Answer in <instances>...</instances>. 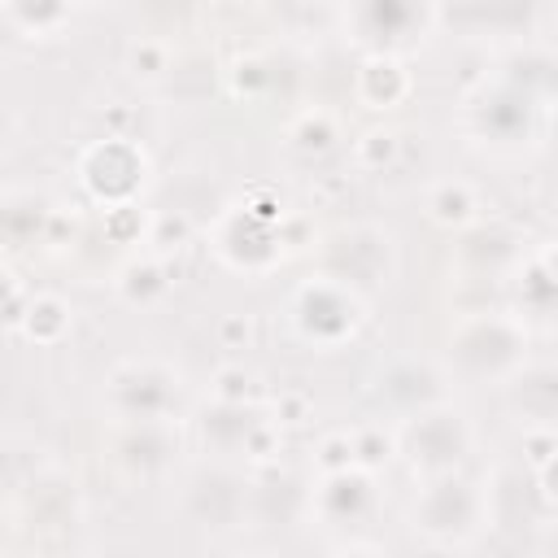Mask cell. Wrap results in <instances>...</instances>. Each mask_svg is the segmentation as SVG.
I'll use <instances>...</instances> for the list:
<instances>
[{
	"mask_svg": "<svg viewBox=\"0 0 558 558\" xmlns=\"http://www.w3.org/2000/svg\"><path fill=\"white\" fill-rule=\"evenodd\" d=\"M527 362L519 314H462L449 331V371L466 384H506Z\"/></svg>",
	"mask_w": 558,
	"mask_h": 558,
	"instance_id": "1",
	"label": "cell"
},
{
	"mask_svg": "<svg viewBox=\"0 0 558 558\" xmlns=\"http://www.w3.org/2000/svg\"><path fill=\"white\" fill-rule=\"evenodd\" d=\"M488 519V501L484 493L462 480L458 471L449 475H427L418 484V497L410 506V527L414 536H423L427 545H445V549H462L471 545V536L484 527Z\"/></svg>",
	"mask_w": 558,
	"mask_h": 558,
	"instance_id": "2",
	"label": "cell"
},
{
	"mask_svg": "<svg viewBox=\"0 0 558 558\" xmlns=\"http://www.w3.org/2000/svg\"><path fill=\"white\" fill-rule=\"evenodd\" d=\"M288 318L292 331L314 344V349H340L344 340H353V331L362 327V292L331 279V275H310L292 301H288Z\"/></svg>",
	"mask_w": 558,
	"mask_h": 558,
	"instance_id": "3",
	"label": "cell"
},
{
	"mask_svg": "<svg viewBox=\"0 0 558 558\" xmlns=\"http://www.w3.org/2000/svg\"><path fill=\"white\" fill-rule=\"evenodd\" d=\"M475 436H471V423L462 410H453L449 401L440 405H427L410 418H401V432H397V449L405 453L410 471L418 480L427 475H449L466 462Z\"/></svg>",
	"mask_w": 558,
	"mask_h": 558,
	"instance_id": "4",
	"label": "cell"
},
{
	"mask_svg": "<svg viewBox=\"0 0 558 558\" xmlns=\"http://www.w3.org/2000/svg\"><path fill=\"white\" fill-rule=\"evenodd\" d=\"M436 22V0H344V26L366 52H405Z\"/></svg>",
	"mask_w": 558,
	"mask_h": 558,
	"instance_id": "5",
	"label": "cell"
},
{
	"mask_svg": "<svg viewBox=\"0 0 558 558\" xmlns=\"http://www.w3.org/2000/svg\"><path fill=\"white\" fill-rule=\"evenodd\" d=\"M466 118H471V131L484 144H493V148H523L541 131V96L519 87V83H510V78H497L493 87H484L466 105Z\"/></svg>",
	"mask_w": 558,
	"mask_h": 558,
	"instance_id": "6",
	"label": "cell"
},
{
	"mask_svg": "<svg viewBox=\"0 0 558 558\" xmlns=\"http://www.w3.org/2000/svg\"><path fill=\"white\" fill-rule=\"evenodd\" d=\"M113 418H174L183 401L179 371L161 362H122L105 384Z\"/></svg>",
	"mask_w": 558,
	"mask_h": 558,
	"instance_id": "7",
	"label": "cell"
},
{
	"mask_svg": "<svg viewBox=\"0 0 558 558\" xmlns=\"http://www.w3.org/2000/svg\"><path fill=\"white\" fill-rule=\"evenodd\" d=\"M253 484L227 462H205L183 480V510L205 532H227L248 519Z\"/></svg>",
	"mask_w": 558,
	"mask_h": 558,
	"instance_id": "8",
	"label": "cell"
},
{
	"mask_svg": "<svg viewBox=\"0 0 558 558\" xmlns=\"http://www.w3.org/2000/svg\"><path fill=\"white\" fill-rule=\"evenodd\" d=\"M392 266H397V248L384 227H344V231L327 235V244H323V275H331L357 292L388 283Z\"/></svg>",
	"mask_w": 558,
	"mask_h": 558,
	"instance_id": "9",
	"label": "cell"
},
{
	"mask_svg": "<svg viewBox=\"0 0 558 558\" xmlns=\"http://www.w3.org/2000/svg\"><path fill=\"white\" fill-rule=\"evenodd\" d=\"M196 432H201V445L214 453V458H266V445H270V423L248 405V401H209L196 418Z\"/></svg>",
	"mask_w": 558,
	"mask_h": 558,
	"instance_id": "10",
	"label": "cell"
},
{
	"mask_svg": "<svg viewBox=\"0 0 558 558\" xmlns=\"http://www.w3.org/2000/svg\"><path fill=\"white\" fill-rule=\"evenodd\" d=\"M78 170H83L87 192L96 201H105L109 209H118V205H131V196L140 192L148 166H144V153L135 144H126L122 135H109V140L87 148Z\"/></svg>",
	"mask_w": 558,
	"mask_h": 558,
	"instance_id": "11",
	"label": "cell"
},
{
	"mask_svg": "<svg viewBox=\"0 0 558 558\" xmlns=\"http://www.w3.org/2000/svg\"><path fill=\"white\" fill-rule=\"evenodd\" d=\"M214 248H218V257H222L227 266L248 270V275H262V270H270V266L283 257V244H279V235H275V222L257 218L248 205H244V209H231V214L218 222Z\"/></svg>",
	"mask_w": 558,
	"mask_h": 558,
	"instance_id": "12",
	"label": "cell"
},
{
	"mask_svg": "<svg viewBox=\"0 0 558 558\" xmlns=\"http://www.w3.org/2000/svg\"><path fill=\"white\" fill-rule=\"evenodd\" d=\"M310 510L327 527H362L375 510V471L357 462L340 471H323L318 488L310 493Z\"/></svg>",
	"mask_w": 558,
	"mask_h": 558,
	"instance_id": "13",
	"label": "cell"
},
{
	"mask_svg": "<svg viewBox=\"0 0 558 558\" xmlns=\"http://www.w3.org/2000/svg\"><path fill=\"white\" fill-rule=\"evenodd\" d=\"M501 401L523 423V432H558V362H523L501 384Z\"/></svg>",
	"mask_w": 558,
	"mask_h": 558,
	"instance_id": "14",
	"label": "cell"
},
{
	"mask_svg": "<svg viewBox=\"0 0 558 558\" xmlns=\"http://www.w3.org/2000/svg\"><path fill=\"white\" fill-rule=\"evenodd\" d=\"M375 401L388 405L392 414L410 418V414H418V410L445 401V375H440L432 362H414V357L392 362V366L379 371V379H375Z\"/></svg>",
	"mask_w": 558,
	"mask_h": 558,
	"instance_id": "15",
	"label": "cell"
},
{
	"mask_svg": "<svg viewBox=\"0 0 558 558\" xmlns=\"http://www.w3.org/2000/svg\"><path fill=\"white\" fill-rule=\"evenodd\" d=\"M179 440L174 418H122V432L113 440V458L131 475H157L170 466Z\"/></svg>",
	"mask_w": 558,
	"mask_h": 558,
	"instance_id": "16",
	"label": "cell"
},
{
	"mask_svg": "<svg viewBox=\"0 0 558 558\" xmlns=\"http://www.w3.org/2000/svg\"><path fill=\"white\" fill-rule=\"evenodd\" d=\"M514 310L519 318L558 323V270L545 257H527L514 266Z\"/></svg>",
	"mask_w": 558,
	"mask_h": 558,
	"instance_id": "17",
	"label": "cell"
},
{
	"mask_svg": "<svg viewBox=\"0 0 558 558\" xmlns=\"http://www.w3.org/2000/svg\"><path fill=\"white\" fill-rule=\"evenodd\" d=\"M357 100L366 109H392L405 100L410 92V74L392 52H366V61L357 65V83H353Z\"/></svg>",
	"mask_w": 558,
	"mask_h": 558,
	"instance_id": "18",
	"label": "cell"
},
{
	"mask_svg": "<svg viewBox=\"0 0 558 558\" xmlns=\"http://www.w3.org/2000/svg\"><path fill=\"white\" fill-rule=\"evenodd\" d=\"M275 510H279V523H292L301 510H310V493L301 488L296 475L288 471H275L266 480H253V497H248V514L257 523H275Z\"/></svg>",
	"mask_w": 558,
	"mask_h": 558,
	"instance_id": "19",
	"label": "cell"
},
{
	"mask_svg": "<svg viewBox=\"0 0 558 558\" xmlns=\"http://www.w3.org/2000/svg\"><path fill=\"white\" fill-rule=\"evenodd\" d=\"M74 4L78 0H4V13H9L13 31L31 35V39H48L70 22Z\"/></svg>",
	"mask_w": 558,
	"mask_h": 558,
	"instance_id": "20",
	"label": "cell"
},
{
	"mask_svg": "<svg viewBox=\"0 0 558 558\" xmlns=\"http://www.w3.org/2000/svg\"><path fill=\"white\" fill-rule=\"evenodd\" d=\"M17 331H26L35 344H57L70 331V305L61 296H35L31 292V305H26V318Z\"/></svg>",
	"mask_w": 558,
	"mask_h": 558,
	"instance_id": "21",
	"label": "cell"
},
{
	"mask_svg": "<svg viewBox=\"0 0 558 558\" xmlns=\"http://www.w3.org/2000/svg\"><path fill=\"white\" fill-rule=\"evenodd\" d=\"M288 140H292L296 153H327V148L340 140V135H336V118L323 113V109H310V113H301V118L292 122Z\"/></svg>",
	"mask_w": 558,
	"mask_h": 558,
	"instance_id": "22",
	"label": "cell"
},
{
	"mask_svg": "<svg viewBox=\"0 0 558 558\" xmlns=\"http://www.w3.org/2000/svg\"><path fill=\"white\" fill-rule=\"evenodd\" d=\"M427 209H432V218L445 222V227H466V222L475 218V196H471L466 183H440V187L432 192Z\"/></svg>",
	"mask_w": 558,
	"mask_h": 558,
	"instance_id": "23",
	"label": "cell"
},
{
	"mask_svg": "<svg viewBox=\"0 0 558 558\" xmlns=\"http://www.w3.org/2000/svg\"><path fill=\"white\" fill-rule=\"evenodd\" d=\"M118 292H122V301H131V305H153V301L166 292V275H161L157 262H131V266L122 270V279H118Z\"/></svg>",
	"mask_w": 558,
	"mask_h": 558,
	"instance_id": "24",
	"label": "cell"
},
{
	"mask_svg": "<svg viewBox=\"0 0 558 558\" xmlns=\"http://www.w3.org/2000/svg\"><path fill=\"white\" fill-rule=\"evenodd\" d=\"M392 449H397V436H388L384 427H362V432H353V462L366 466V471L384 466V462L392 458Z\"/></svg>",
	"mask_w": 558,
	"mask_h": 558,
	"instance_id": "25",
	"label": "cell"
},
{
	"mask_svg": "<svg viewBox=\"0 0 558 558\" xmlns=\"http://www.w3.org/2000/svg\"><path fill=\"white\" fill-rule=\"evenodd\" d=\"M353 153H357V166H366V170H384V166L397 157V131L371 126V131L353 144Z\"/></svg>",
	"mask_w": 558,
	"mask_h": 558,
	"instance_id": "26",
	"label": "cell"
},
{
	"mask_svg": "<svg viewBox=\"0 0 558 558\" xmlns=\"http://www.w3.org/2000/svg\"><path fill=\"white\" fill-rule=\"evenodd\" d=\"M131 70L144 74V78H161V74L170 70V48L157 44V39H140V44L131 48Z\"/></svg>",
	"mask_w": 558,
	"mask_h": 558,
	"instance_id": "27",
	"label": "cell"
},
{
	"mask_svg": "<svg viewBox=\"0 0 558 558\" xmlns=\"http://www.w3.org/2000/svg\"><path fill=\"white\" fill-rule=\"evenodd\" d=\"M214 397L218 401H248L253 397V375L244 366H222L214 375Z\"/></svg>",
	"mask_w": 558,
	"mask_h": 558,
	"instance_id": "28",
	"label": "cell"
},
{
	"mask_svg": "<svg viewBox=\"0 0 558 558\" xmlns=\"http://www.w3.org/2000/svg\"><path fill=\"white\" fill-rule=\"evenodd\" d=\"M532 471H536V484H541L545 501H549V506H558V449H554L541 466H532Z\"/></svg>",
	"mask_w": 558,
	"mask_h": 558,
	"instance_id": "29",
	"label": "cell"
},
{
	"mask_svg": "<svg viewBox=\"0 0 558 558\" xmlns=\"http://www.w3.org/2000/svg\"><path fill=\"white\" fill-rule=\"evenodd\" d=\"M541 257H545V262H549V266L558 270V253H554V248H549V253H541Z\"/></svg>",
	"mask_w": 558,
	"mask_h": 558,
	"instance_id": "30",
	"label": "cell"
},
{
	"mask_svg": "<svg viewBox=\"0 0 558 558\" xmlns=\"http://www.w3.org/2000/svg\"><path fill=\"white\" fill-rule=\"evenodd\" d=\"M296 4H327V0H296Z\"/></svg>",
	"mask_w": 558,
	"mask_h": 558,
	"instance_id": "31",
	"label": "cell"
}]
</instances>
